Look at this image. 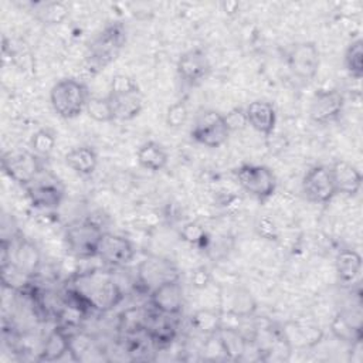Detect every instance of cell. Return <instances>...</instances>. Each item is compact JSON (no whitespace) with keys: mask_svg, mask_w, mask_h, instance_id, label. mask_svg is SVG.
Wrapping results in <instances>:
<instances>
[{"mask_svg":"<svg viewBox=\"0 0 363 363\" xmlns=\"http://www.w3.org/2000/svg\"><path fill=\"white\" fill-rule=\"evenodd\" d=\"M68 294L79 309L95 312H108L123 299L122 288L112 272L98 268L74 275L68 285Z\"/></svg>","mask_w":363,"mask_h":363,"instance_id":"6da1fadb","label":"cell"},{"mask_svg":"<svg viewBox=\"0 0 363 363\" xmlns=\"http://www.w3.org/2000/svg\"><path fill=\"white\" fill-rule=\"evenodd\" d=\"M126 44V27L122 21H112L98 31L86 45L85 60L89 69H104L113 62Z\"/></svg>","mask_w":363,"mask_h":363,"instance_id":"7a4b0ae2","label":"cell"},{"mask_svg":"<svg viewBox=\"0 0 363 363\" xmlns=\"http://www.w3.org/2000/svg\"><path fill=\"white\" fill-rule=\"evenodd\" d=\"M108 99L111 102L115 121H132L143 111V94L138 81L128 74H116L109 84Z\"/></svg>","mask_w":363,"mask_h":363,"instance_id":"3957f363","label":"cell"},{"mask_svg":"<svg viewBox=\"0 0 363 363\" xmlns=\"http://www.w3.org/2000/svg\"><path fill=\"white\" fill-rule=\"evenodd\" d=\"M91 94L88 86L75 78H62L57 81L50 91V104L52 111L61 119H74L85 112Z\"/></svg>","mask_w":363,"mask_h":363,"instance_id":"277c9868","label":"cell"},{"mask_svg":"<svg viewBox=\"0 0 363 363\" xmlns=\"http://www.w3.org/2000/svg\"><path fill=\"white\" fill-rule=\"evenodd\" d=\"M104 234L105 231L94 220H75L64 230V244L69 255L78 259H89L98 257Z\"/></svg>","mask_w":363,"mask_h":363,"instance_id":"5b68a950","label":"cell"},{"mask_svg":"<svg viewBox=\"0 0 363 363\" xmlns=\"http://www.w3.org/2000/svg\"><path fill=\"white\" fill-rule=\"evenodd\" d=\"M234 177L245 193L261 203L269 200L277 191V176L265 164L244 163L234 170Z\"/></svg>","mask_w":363,"mask_h":363,"instance_id":"8992f818","label":"cell"},{"mask_svg":"<svg viewBox=\"0 0 363 363\" xmlns=\"http://www.w3.org/2000/svg\"><path fill=\"white\" fill-rule=\"evenodd\" d=\"M230 135L231 132L224 115L216 109L201 111L190 129V138L196 143L210 149L221 147L227 143Z\"/></svg>","mask_w":363,"mask_h":363,"instance_id":"52a82bcc","label":"cell"},{"mask_svg":"<svg viewBox=\"0 0 363 363\" xmlns=\"http://www.w3.org/2000/svg\"><path fill=\"white\" fill-rule=\"evenodd\" d=\"M10 262L27 278H33L41 265V254L28 238L18 235L11 241L1 240V264Z\"/></svg>","mask_w":363,"mask_h":363,"instance_id":"ba28073f","label":"cell"},{"mask_svg":"<svg viewBox=\"0 0 363 363\" xmlns=\"http://www.w3.org/2000/svg\"><path fill=\"white\" fill-rule=\"evenodd\" d=\"M3 172L17 184L27 187L45 167L43 159L30 149H14L3 153Z\"/></svg>","mask_w":363,"mask_h":363,"instance_id":"9c48e42d","label":"cell"},{"mask_svg":"<svg viewBox=\"0 0 363 363\" xmlns=\"http://www.w3.org/2000/svg\"><path fill=\"white\" fill-rule=\"evenodd\" d=\"M26 189L30 203L43 210H57L65 197V187L61 180L44 169Z\"/></svg>","mask_w":363,"mask_h":363,"instance_id":"30bf717a","label":"cell"},{"mask_svg":"<svg viewBox=\"0 0 363 363\" xmlns=\"http://www.w3.org/2000/svg\"><path fill=\"white\" fill-rule=\"evenodd\" d=\"M174 279H180V274L177 267L167 258L150 255L138 264L136 281L147 295L157 286Z\"/></svg>","mask_w":363,"mask_h":363,"instance_id":"8fae6325","label":"cell"},{"mask_svg":"<svg viewBox=\"0 0 363 363\" xmlns=\"http://www.w3.org/2000/svg\"><path fill=\"white\" fill-rule=\"evenodd\" d=\"M286 64L295 78L302 82H311L318 75L320 67L318 45L313 41H301L294 44L288 51Z\"/></svg>","mask_w":363,"mask_h":363,"instance_id":"7c38bea8","label":"cell"},{"mask_svg":"<svg viewBox=\"0 0 363 363\" xmlns=\"http://www.w3.org/2000/svg\"><path fill=\"white\" fill-rule=\"evenodd\" d=\"M301 186L305 199L313 204H328L337 194L330 167L325 164L309 167L302 177Z\"/></svg>","mask_w":363,"mask_h":363,"instance_id":"4fadbf2b","label":"cell"},{"mask_svg":"<svg viewBox=\"0 0 363 363\" xmlns=\"http://www.w3.org/2000/svg\"><path fill=\"white\" fill-rule=\"evenodd\" d=\"M345 109V96L336 88L318 89L309 104V118L316 125H328L337 121Z\"/></svg>","mask_w":363,"mask_h":363,"instance_id":"5bb4252c","label":"cell"},{"mask_svg":"<svg viewBox=\"0 0 363 363\" xmlns=\"http://www.w3.org/2000/svg\"><path fill=\"white\" fill-rule=\"evenodd\" d=\"M180 81L187 86H199L211 74V64L207 54L200 48H193L180 54L176 62Z\"/></svg>","mask_w":363,"mask_h":363,"instance_id":"9a60e30c","label":"cell"},{"mask_svg":"<svg viewBox=\"0 0 363 363\" xmlns=\"http://www.w3.org/2000/svg\"><path fill=\"white\" fill-rule=\"evenodd\" d=\"M136 250L132 241L123 235L105 233L98 250V258L111 268H123L135 259Z\"/></svg>","mask_w":363,"mask_h":363,"instance_id":"2e32d148","label":"cell"},{"mask_svg":"<svg viewBox=\"0 0 363 363\" xmlns=\"http://www.w3.org/2000/svg\"><path fill=\"white\" fill-rule=\"evenodd\" d=\"M147 296L152 308L163 316H177L184 305L183 286L180 279L169 281L157 286Z\"/></svg>","mask_w":363,"mask_h":363,"instance_id":"e0dca14e","label":"cell"},{"mask_svg":"<svg viewBox=\"0 0 363 363\" xmlns=\"http://www.w3.org/2000/svg\"><path fill=\"white\" fill-rule=\"evenodd\" d=\"M332 179L337 194L354 197L362 189V173L360 170L347 160H335L330 166Z\"/></svg>","mask_w":363,"mask_h":363,"instance_id":"ac0fdd59","label":"cell"},{"mask_svg":"<svg viewBox=\"0 0 363 363\" xmlns=\"http://www.w3.org/2000/svg\"><path fill=\"white\" fill-rule=\"evenodd\" d=\"M248 125L259 135L268 138L274 133L277 126L275 106L264 99H255L245 108Z\"/></svg>","mask_w":363,"mask_h":363,"instance_id":"d6986e66","label":"cell"},{"mask_svg":"<svg viewBox=\"0 0 363 363\" xmlns=\"http://www.w3.org/2000/svg\"><path fill=\"white\" fill-rule=\"evenodd\" d=\"M64 163L77 174L86 177L98 167V153L88 145L75 146L64 155Z\"/></svg>","mask_w":363,"mask_h":363,"instance_id":"ffe728a7","label":"cell"},{"mask_svg":"<svg viewBox=\"0 0 363 363\" xmlns=\"http://www.w3.org/2000/svg\"><path fill=\"white\" fill-rule=\"evenodd\" d=\"M335 268L339 282H342L343 285H352L360 277L362 257L354 250H340L335 258Z\"/></svg>","mask_w":363,"mask_h":363,"instance_id":"44dd1931","label":"cell"},{"mask_svg":"<svg viewBox=\"0 0 363 363\" xmlns=\"http://www.w3.org/2000/svg\"><path fill=\"white\" fill-rule=\"evenodd\" d=\"M136 160L140 167L149 172H160L167 166L169 155L163 145L155 140H147L136 150Z\"/></svg>","mask_w":363,"mask_h":363,"instance_id":"7402d4cb","label":"cell"},{"mask_svg":"<svg viewBox=\"0 0 363 363\" xmlns=\"http://www.w3.org/2000/svg\"><path fill=\"white\" fill-rule=\"evenodd\" d=\"M33 14L41 24L57 26L69 17V9L64 1H40L34 4Z\"/></svg>","mask_w":363,"mask_h":363,"instance_id":"603a6c76","label":"cell"},{"mask_svg":"<svg viewBox=\"0 0 363 363\" xmlns=\"http://www.w3.org/2000/svg\"><path fill=\"white\" fill-rule=\"evenodd\" d=\"M67 353H69V333L61 328H55L47 336L38 359L52 362L60 360Z\"/></svg>","mask_w":363,"mask_h":363,"instance_id":"cb8c5ba5","label":"cell"},{"mask_svg":"<svg viewBox=\"0 0 363 363\" xmlns=\"http://www.w3.org/2000/svg\"><path fill=\"white\" fill-rule=\"evenodd\" d=\"M216 336L221 352L230 359H240L245 353V340L238 332L221 326Z\"/></svg>","mask_w":363,"mask_h":363,"instance_id":"d4e9b609","label":"cell"},{"mask_svg":"<svg viewBox=\"0 0 363 363\" xmlns=\"http://www.w3.org/2000/svg\"><path fill=\"white\" fill-rule=\"evenodd\" d=\"M333 335L349 343H360L362 340V322H353L349 319L347 313L337 315L332 322Z\"/></svg>","mask_w":363,"mask_h":363,"instance_id":"484cf974","label":"cell"},{"mask_svg":"<svg viewBox=\"0 0 363 363\" xmlns=\"http://www.w3.org/2000/svg\"><path fill=\"white\" fill-rule=\"evenodd\" d=\"M191 326L207 336H216L221 328V315L214 309H199L191 315Z\"/></svg>","mask_w":363,"mask_h":363,"instance_id":"4316f807","label":"cell"},{"mask_svg":"<svg viewBox=\"0 0 363 363\" xmlns=\"http://www.w3.org/2000/svg\"><path fill=\"white\" fill-rule=\"evenodd\" d=\"M30 150H33L41 159H47L55 149L57 133L51 128H40L30 138Z\"/></svg>","mask_w":363,"mask_h":363,"instance_id":"83f0119b","label":"cell"},{"mask_svg":"<svg viewBox=\"0 0 363 363\" xmlns=\"http://www.w3.org/2000/svg\"><path fill=\"white\" fill-rule=\"evenodd\" d=\"M343 62L347 74L352 78L360 79L363 77V41L360 38L347 45Z\"/></svg>","mask_w":363,"mask_h":363,"instance_id":"f1b7e54d","label":"cell"},{"mask_svg":"<svg viewBox=\"0 0 363 363\" xmlns=\"http://www.w3.org/2000/svg\"><path fill=\"white\" fill-rule=\"evenodd\" d=\"M85 112L95 122L109 123V122L115 121V115H113V111H112L108 96L91 95L86 102Z\"/></svg>","mask_w":363,"mask_h":363,"instance_id":"f546056e","label":"cell"},{"mask_svg":"<svg viewBox=\"0 0 363 363\" xmlns=\"http://www.w3.org/2000/svg\"><path fill=\"white\" fill-rule=\"evenodd\" d=\"M164 121H166V125L172 129L183 128L189 121V108L186 102L182 99L173 102L166 111Z\"/></svg>","mask_w":363,"mask_h":363,"instance_id":"4dcf8cb0","label":"cell"},{"mask_svg":"<svg viewBox=\"0 0 363 363\" xmlns=\"http://www.w3.org/2000/svg\"><path fill=\"white\" fill-rule=\"evenodd\" d=\"M147 329H150L149 336H150L152 342L159 347H164V346L170 345L176 335L174 326L166 320H162L160 323H156Z\"/></svg>","mask_w":363,"mask_h":363,"instance_id":"1f68e13d","label":"cell"},{"mask_svg":"<svg viewBox=\"0 0 363 363\" xmlns=\"http://www.w3.org/2000/svg\"><path fill=\"white\" fill-rule=\"evenodd\" d=\"M180 237L191 245H203L207 241L206 230L199 223H194V221H190L183 225L180 231Z\"/></svg>","mask_w":363,"mask_h":363,"instance_id":"d6a6232c","label":"cell"},{"mask_svg":"<svg viewBox=\"0 0 363 363\" xmlns=\"http://www.w3.org/2000/svg\"><path fill=\"white\" fill-rule=\"evenodd\" d=\"M224 118H225V122L228 125L230 132L241 130L248 125L244 108H233L228 113L224 115Z\"/></svg>","mask_w":363,"mask_h":363,"instance_id":"836d02e7","label":"cell"},{"mask_svg":"<svg viewBox=\"0 0 363 363\" xmlns=\"http://www.w3.org/2000/svg\"><path fill=\"white\" fill-rule=\"evenodd\" d=\"M255 230H257L258 235H261L262 238H265L268 241H275L278 238V228L269 217L258 218V221L255 224Z\"/></svg>","mask_w":363,"mask_h":363,"instance_id":"e575fe53","label":"cell"},{"mask_svg":"<svg viewBox=\"0 0 363 363\" xmlns=\"http://www.w3.org/2000/svg\"><path fill=\"white\" fill-rule=\"evenodd\" d=\"M211 282V274L206 267H199L191 272V284L197 289H204Z\"/></svg>","mask_w":363,"mask_h":363,"instance_id":"d590c367","label":"cell"},{"mask_svg":"<svg viewBox=\"0 0 363 363\" xmlns=\"http://www.w3.org/2000/svg\"><path fill=\"white\" fill-rule=\"evenodd\" d=\"M221 9H223V11H228V13H231V11H238V9H240V3H237V1H223L221 3Z\"/></svg>","mask_w":363,"mask_h":363,"instance_id":"8d00e7d4","label":"cell"}]
</instances>
